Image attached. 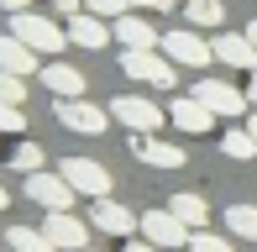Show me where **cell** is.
Segmentation results:
<instances>
[{
	"label": "cell",
	"mask_w": 257,
	"mask_h": 252,
	"mask_svg": "<svg viewBox=\"0 0 257 252\" xmlns=\"http://www.w3.org/2000/svg\"><path fill=\"white\" fill-rule=\"evenodd\" d=\"M11 37H21L32 53H63V48H74V42H68V27L37 16V11H11Z\"/></svg>",
	"instance_id": "cell-1"
},
{
	"label": "cell",
	"mask_w": 257,
	"mask_h": 252,
	"mask_svg": "<svg viewBox=\"0 0 257 252\" xmlns=\"http://www.w3.org/2000/svg\"><path fill=\"white\" fill-rule=\"evenodd\" d=\"M184 252H189V247H184Z\"/></svg>",
	"instance_id": "cell-38"
},
{
	"label": "cell",
	"mask_w": 257,
	"mask_h": 252,
	"mask_svg": "<svg viewBox=\"0 0 257 252\" xmlns=\"http://www.w3.org/2000/svg\"><path fill=\"white\" fill-rule=\"evenodd\" d=\"M58 121H63V132H79V137H100V132H110V110L89 105L84 95H79V100H58Z\"/></svg>",
	"instance_id": "cell-6"
},
{
	"label": "cell",
	"mask_w": 257,
	"mask_h": 252,
	"mask_svg": "<svg viewBox=\"0 0 257 252\" xmlns=\"http://www.w3.org/2000/svg\"><path fill=\"white\" fill-rule=\"evenodd\" d=\"M137 231H142V236H147L153 247H163V252H184V247H189V236H194L189 226H184L179 215L168 210V205H163V210H142Z\"/></svg>",
	"instance_id": "cell-3"
},
{
	"label": "cell",
	"mask_w": 257,
	"mask_h": 252,
	"mask_svg": "<svg viewBox=\"0 0 257 252\" xmlns=\"http://www.w3.org/2000/svg\"><path fill=\"white\" fill-rule=\"evenodd\" d=\"M247 100H252V105H257V68H252V84H247Z\"/></svg>",
	"instance_id": "cell-33"
},
{
	"label": "cell",
	"mask_w": 257,
	"mask_h": 252,
	"mask_svg": "<svg viewBox=\"0 0 257 252\" xmlns=\"http://www.w3.org/2000/svg\"><path fill=\"white\" fill-rule=\"evenodd\" d=\"M42 84H48V89H53L58 100H79V95H84V84H89V79L79 74L74 63H48V68H42Z\"/></svg>",
	"instance_id": "cell-17"
},
{
	"label": "cell",
	"mask_w": 257,
	"mask_h": 252,
	"mask_svg": "<svg viewBox=\"0 0 257 252\" xmlns=\"http://www.w3.org/2000/svg\"><path fill=\"white\" fill-rule=\"evenodd\" d=\"M121 252H163V247H153L147 236H142V242H132V236H126V247H121Z\"/></svg>",
	"instance_id": "cell-29"
},
{
	"label": "cell",
	"mask_w": 257,
	"mask_h": 252,
	"mask_svg": "<svg viewBox=\"0 0 257 252\" xmlns=\"http://www.w3.org/2000/svg\"><path fill=\"white\" fill-rule=\"evenodd\" d=\"M226 226L236 236H247V242H257V205H231V210H226Z\"/></svg>",
	"instance_id": "cell-23"
},
{
	"label": "cell",
	"mask_w": 257,
	"mask_h": 252,
	"mask_svg": "<svg viewBox=\"0 0 257 252\" xmlns=\"http://www.w3.org/2000/svg\"><path fill=\"white\" fill-rule=\"evenodd\" d=\"M189 252H236V242H231V236H215V231L205 226V231L189 236Z\"/></svg>",
	"instance_id": "cell-24"
},
{
	"label": "cell",
	"mask_w": 257,
	"mask_h": 252,
	"mask_svg": "<svg viewBox=\"0 0 257 252\" xmlns=\"http://www.w3.org/2000/svg\"><path fill=\"white\" fill-rule=\"evenodd\" d=\"M27 100V79L21 74H0V105H21Z\"/></svg>",
	"instance_id": "cell-25"
},
{
	"label": "cell",
	"mask_w": 257,
	"mask_h": 252,
	"mask_svg": "<svg viewBox=\"0 0 257 252\" xmlns=\"http://www.w3.org/2000/svg\"><path fill=\"white\" fill-rule=\"evenodd\" d=\"M6 205H11V194H6V184H0V210H6Z\"/></svg>",
	"instance_id": "cell-35"
},
{
	"label": "cell",
	"mask_w": 257,
	"mask_h": 252,
	"mask_svg": "<svg viewBox=\"0 0 257 252\" xmlns=\"http://www.w3.org/2000/svg\"><path fill=\"white\" fill-rule=\"evenodd\" d=\"M215 58L231 63V68H257V42L247 37V32H215Z\"/></svg>",
	"instance_id": "cell-14"
},
{
	"label": "cell",
	"mask_w": 257,
	"mask_h": 252,
	"mask_svg": "<svg viewBox=\"0 0 257 252\" xmlns=\"http://www.w3.org/2000/svg\"><path fill=\"white\" fill-rule=\"evenodd\" d=\"M110 37L121 42V48H158V32H153V21H142L137 11H126V16H115V27H110Z\"/></svg>",
	"instance_id": "cell-16"
},
{
	"label": "cell",
	"mask_w": 257,
	"mask_h": 252,
	"mask_svg": "<svg viewBox=\"0 0 257 252\" xmlns=\"http://www.w3.org/2000/svg\"><path fill=\"white\" fill-rule=\"evenodd\" d=\"M48 6H58V11H63V16H74V11L84 6V0H48Z\"/></svg>",
	"instance_id": "cell-31"
},
{
	"label": "cell",
	"mask_w": 257,
	"mask_h": 252,
	"mask_svg": "<svg viewBox=\"0 0 257 252\" xmlns=\"http://www.w3.org/2000/svg\"><path fill=\"white\" fill-rule=\"evenodd\" d=\"M158 48L168 53L173 63H184V68H205L210 58H215V42H205V37H200V27H179V32H168Z\"/></svg>",
	"instance_id": "cell-5"
},
{
	"label": "cell",
	"mask_w": 257,
	"mask_h": 252,
	"mask_svg": "<svg viewBox=\"0 0 257 252\" xmlns=\"http://www.w3.org/2000/svg\"><path fill=\"white\" fill-rule=\"evenodd\" d=\"M79 252H95V247H79Z\"/></svg>",
	"instance_id": "cell-37"
},
{
	"label": "cell",
	"mask_w": 257,
	"mask_h": 252,
	"mask_svg": "<svg viewBox=\"0 0 257 252\" xmlns=\"http://www.w3.org/2000/svg\"><path fill=\"white\" fill-rule=\"evenodd\" d=\"M220 21H226V6H220V0H189V27L220 32Z\"/></svg>",
	"instance_id": "cell-21"
},
{
	"label": "cell",
	"mask_w": 257,
	"mask_h": 252,
	"mask_svg": "<svg viewBox=\"0 0 257 252\" xmlns=\"http://www.w3.org/2000/svg\"><path fill=\"white\" fill-rule=\"evenodd\" d=\"M32 68H37V53H32L21 37L6 32V37H0V74H21V79H27Z\"/></svg>",
	"instance_id": "cell-18"
},
{
	"label": "cell",
	"mask_w": 257,
	"mask_h": 252,
	"mask_svg": "<svg viewBox=\"0 0 257 252\" xmlns=\"http://www.w3.org/2000/svg\"><path fill=\"white\" fill-rule=\"evenodd\" d=\"M168 121L179 126V132H189V137H205L210 126H215V110H210L200 95H179V100H168Z\"/></svg>",
	"instance_id": "cell-10"
},
{
	"label": "cell",
	"mask_w": 257,
	"mask_h": 252,
	"mask_svg": "<svg viewBox=\"0 0 257 252\" xmlns=\"http://www.w3.org/2000/svg\"><path fill=\"white\" fill-rule=\"evenodd\" d=\"M121 74L137 79V84H158V89L179 84L173 58H168V53H158V48H126V53H121Z\"/></svg>",
	"instance_id": "cell-2"
},
{
	"label": "cell",
	"mask_w": 257,
	"mask_h": 252,
	"mask_svg": "<svg viewBox=\"0 0 257 252\" xmlns=\"http://www.w3.org/2000/svg\"><path fill=\"white\" fill-rule=\"evenodd\" d=\"M220 153L226 158H257V137L247 132V126H231V132L220 137Z\"/></svg>",
	"instance_id": "cell-22"
},
{
	"label": "cell",
	"mask_w": 257,
	"mask_h": 252,
	"mask_svg": "<svg viewBox=\"0 0 257 252\" xmlns=\"http://www.w3.org/2000/svg\"><path fill=\"white\" fill-rule=\"evenodd\" d=\"M21 126H27V121H21V105H0V132H11V137H16Z\"/></svg>",
	"instance_id": "cell-28"
},
{
	"label": "cell",
	"mask_w": 257,
	"mask_h": 252,
	"mask_svg": "<svg viewBox=\"0 0 257 252\" xmlns=\"http://www.w3.org/2000/svg\"><path fill=\"white\" fill-rule=\"evenodd\" d=\"M84 11H95V16H126V0H84Z\"/></svg>",
	"instance_id": "cell-27"
},
{
	"label": "cell",
	"mask_w": 257,
	"mask_h": 252,
	"mask_svg": "<svg viewBox=\"0 0 257 252\" xmlns=\"http://www.w3.org/2000/svg\"><path fill=\"white\" fill-rule=\"evenodd\" d=\"M247 132H252V137H257V110H252V121H247Z\"/></svg>",
	"instance_id": "cell-36"
},
{
	"label": "cell",
	"mask_w": 257,
	"mask_h": 252,
	"mask_svg": "<svg viewBox=\"0 0 257 252\" xmlns=\"http://www.w3.org/2000/svg\"><path fill=\"white\" fill-rule=\"evenodd\" d=\"M11 163L27 168V174H37V168H42V147H37V142H21L16 153H11Z\"/></svg>",
	"instance_id": "cell-26"
},
{
	"label": "cell",
	"mask_w": 257,
	"mask_h": 252,
	"mask_svg": "<svg viewBox=\"0 0 257 252\" xmlns=\"http://www.w3.org/2000/svg\"><path fill=\"white\" fill-rule=\"evenodd\" d=\"M6 252H11V247H6Z\"/></svg>",
	"instance_id": "cell-39"
},
{
	"label": "cell",
	"mask_w": 257,
	"mask_h": 252,
	"mask_svg": "<svg viewBox=\"0 0 257 252\" xmlns=\"http://www.w3.org/2000/svg\"><path fill=\"white\" fill-rule=\"evenodd\" d=\"M58 174L74 184V194H84V200L110 194V168L95 163V158H63V163H58Z\"/></svg>",
	"instance_id": "cell-4"
},
{
	"label": "cell",
	"mask_w": 257,
	"mask_h": 252,
	"mask_svg": "<svg viewBox=\"0 0 257 252\" xmlns=\"http://www.w3.org/2000/svg\"><path fill=\"white\" fill-rule=\"evenodd\" d=\"M126 6H142V11H168L173 0H126Z\"/></svg>",
	"instance_id": "cell-30"
},
{
	"label": "cell",
	"mask_w": 257,
	"mask_h": 252,
	"mask_svg": "<svg viewBox=\"0 0 257 252\" xmlns=\"http://www.w3.org/2000/svg\"><path fill=\"white\" fill-rule=\"evenodd\" d=\"M132 153L142 158V163H153V168H184V163H189V158H184V147L163 142L158 132H132Z\"/></svg>",
	"instance_id": "cell-11"
},
{
	"label": "cell",
	"mask_w": 257,
	"mask_h": 252,
	"mask_svg": "<svg viewBox=\"0 0 257 252\" xmlns=\"http://www.w3.org/2000/svg\"><path fill=\"white\" fill-rule=\"evenodd\" d=\"M0 11H27V0H0Z\"/></svg>",
	"instance_id": "cell-32"
},
{
	"label": "cell",
	"mask_w": 257,
	"mask_h": 252,
	"mask_svg": "<svg viewBox=\"0 0 257 252\" xmlns=\"http://www.w3.org/2000/svg\"><path fill=\"white\" fill-rule=\"evenodd\" d=\"M68 42L84 53H100L105 42H110V27H105V16H95V11H74V21H68Z\"/></svg>",
	"instance_id": "cell-13"
},
{
	"label": "cell",
	"mask_w": 257,
	"mask_h": 252,
	"mask_svg": "<svg viewBox=\"0 0 257 252\" xmlns=\"http://www.w3.org/2000/svg\"><path fill=\"white\" fill-rule=\"evenodd\" d=\"M27 194L42 205V210H74V184H68L63 174H27Z\"/></svg>",
	"instance_id": "cell-8"
},
{
	"label": "cell",
	"mask_w": 257,
	"mask_h": 252,
	"mask_svg": "<svg viewBox=\"0 0 257 252\" xmlns=\"http://www.w3.org/2000/svg\"><path fill=\"white\" fill-rule=\"evenodd\" d=\"M42 231L53 236V247H58V252H79V247H89V231H84V221H79L74 210H48Z\"/></svg>",
	"instance_id": "cell-12"
},
{
	"label": "cell",
	"mask_w": 257,
	"mask_h": 252,
	"mask_svg": "<svg viewBox=\"0 0 257 252\" xmlns=\"http://www.w3.org/2000/svg\"><path fill=\"white\" fill-rule=\"evenodd\" d=\"M189 95H200L215 116H247V89L226 84V79H200V84L189 89Z\"/></svg>",
	"instance_id": "cell-9"
},
{
	"label": "cell",
	"mask_w": 257,
	"mask_h": 252,
	"mask_svg": "<svg viewBox=\"0 0 257 252\" xmlns=\"http://www.w3.org/2000/svg\"><path fill=\"white\" fill-rule=\"evenodd\" d=\"M247 37H252V42H257V16H252V21H247Z\"/></svg>",
	"instance_id": "cell-34"
},
{
	"label": "cell",
	"mask_w": 257,
	"mask_h": 252,
	"mask_svg": "<svg viewBox=\"0 0 257 252\" xmlns=\"http://www.w3.org/2000/svg\"><path fill=\"white\" fill-rule=\"evenodd\" d=\"M168 210L179 215L189 231H205V226H210V205L200 200V194H189V189H184V194H173V200H168Z\"/></svg>",
	"instance_id": "cell-19"
},
{
	"label": "cell",
	"mask_w": 257,
	"mask_h": 252,
	"mask_svg": "<svg viewBox=\"0 0 257 252\" xmlns=\"http://www.w3.org/2000/svg\"><path fill=\"white\" fill-rule=\"evenodd\" d=\"M110 121H121L126 132H163V110L142 95H115L110 100Z\"/></svg>",
	"instance_id": "cell-7"
},
{
	"label": "cell",
	"mask_w": 257,
	"mask_h": 252,
	"mask_svg": "<svg viewBox=\"0 0 257 252\" xmlns=\"http://www.w3.org/2000/svg\"><path fill=\"white\" fill-rule=\"evenodd\" d=\"M6 247L11 252H58L48 231H37V226H11L6 231Z\"/></svg>",
	"instance_id": "cell-20"
},
{
	"label": "cell",
	"mask_w": 257,
	"mask_h": 252,
	"mask_svg": "<svg viewBox=\"0 0 257 252\" xmlns=\"http://www.w3.org/2000/svg\"><path fill=\"white\" fill-rule=\"evenodd\" d=\"M137 221H142V215L126 210V205L110 200V194H100V200H95V226H100V231H110V236H132Z\"/></svg>",
	"instance_id": "cell-15"
}]
</instances>
